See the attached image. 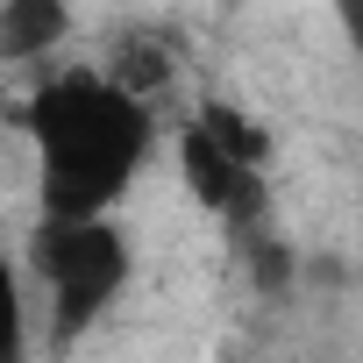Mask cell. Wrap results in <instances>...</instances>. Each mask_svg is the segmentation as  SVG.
<instances>
[{
    "label": "cell",
    "mask_w": 363,
    "mask_h": 363,
    "mask_svg": "<svg viewBox=\"0 0 363 363\" xmlns=\"http://www.w3.org/2000/svg\"><path fill=\"white\" fill-rule=\"evenodd\" d=\"M22 128L43 157V221H100L150 157V107L100 72H57L36 86Z\"/></svg>",
    "instance_id": "1"
},
{
    "label": "cell",
    "mask_w": 363,
    "mask_h": 363,
    "mask_svg": "<svg viewBox=\"0 0 363 363\" xmlns=\"http://www.w3.org/2000/svg\"><path fill=\"white\" fill-rule=\"evenodd\" d=\"M36 278L50 285V320L72 342L79 328H93L121 285H128V242L114 221H43L36 235Z\"/></svg>",
    "instance_id": "2"
},
{
    "label": "cell",
    "mask_w": 363,
    "mask_h": 363,
    "mask_svg": "<svg viewBox=\"0 0 363 363\" xmlns=\"http://www.w3.org/2000/svg\"><path fill=\"white\" fill-rule=\"evenodd\" d=\"M178 164H186V186L200 193V207H214V214H221V221H235V228H257V221H264V207H271L264 171H250V164L221 157L200 128L178 135Z\"/></svg>",
    "instance_id": "3"
},
{
    "label": "cell",
    "mask_w": 363,
    "mask_h": 363,
    "mask_svg": "<svg viewBox=\"0 0 363 363\" xmlns=\"http://www.w3.org/2000/svg\"><path fill=\"white\" fill-rule=\"evenodd\" d=\"M72 36L65 0H0V65H29Z\"/></svg>",
    "instance_id": "4"
},
{
    "label": "cell",
    "mask_w": 363,
    "mask_h": 363,
    "mask_svg": "<svg viewBox=\"0 0 363 363\" xmlns=\"http://www.w3.org/2000/svg\"><path fill=\"white\" fill-rule=\"evenodd\" d=\"M193 128H200L221 157H235V164H250V171H264V164H271V128H264V121H250V114H242V107H228V100H207Z\"/></svg>",
    "instance_id": "5"
},
{
    "label": "cell",
    "mask_w": 363,
    "mask_h": 363,
    "mask_svg": "<svg viewBox=\"0 0 363 363\" xmlns=\"http://www.w3.org/2000/svg\"><path fill=\"white\" fill-rule=\"evenodd\" d=\"M100 79H107L114 93H128V100H143V107H150V93H164V86H171V50H164L157 36H128Z\"/></svg>",
    "instance_id": "6"
},
{
    "label": "cell",
    "mask_w": 363,
    "mask_h": 363,
    "mask_svg": "<svg viewBox=\"0 0 363 363\" xmlns=\"http://www.w3.org/2000/svg\"><path fill=\"white\" fill-rule=\"evenodd\" d=\"M242 257H250L257 292H285V285H292V250H285L278 235H264V221H257V228H242Z\"/></svg>",
    "instance_id": "7"
},
{
    "label": "cell",
    "mask_w": 363,
    "mask_h": 363,
    "mask_svg": "<svg viewBox=\"0 0 363 363\" xmlns=\"http://www.w3.org/2000/svg\"><path fill=\"white\" fill-rule=\"evenodd\" d=\"M29 356V335H22V285H15V264L0 250V363H22Z\"/></svg>",
    "instance_id": "8"
}]
</instances>
